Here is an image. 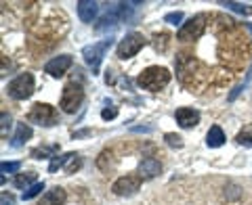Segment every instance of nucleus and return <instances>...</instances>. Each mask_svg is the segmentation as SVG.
<instances>
[{
  "mask_svg": "<svg viewBox=\"0 0 252 205\" xmlns=\"http://www.w3.org/2000/svg\"><path fill=\"white\" fill-rule=\"evenodd\" d=\"M139 86L143 90H149V92H158L162 90L164 86H166L170 82V72L166 67H160V65H152L141 72L139 76Z\"/></svg>",
  "mask_w": 252,
  "mask_h": 205,
  "instance_id": "f257e3e1",
  "label": "nucleus"
},
{
  "mask_svg": "<svg viewBox=\"0 0 252 205\" xmlns=\"http://www.w3.org/2000/svg\"><path fill=\"white\" fill-rule=\"evenodd\" d=\"M6 90H9V97L11 99H15V101H26L36 90V80H34V76H32V74H19L15 80L9 82Z\"/></svg>",
  "mask_w": 252,
  "mask_h": 205,
  "instance_id": "f03ea898",
  "label": "nucleus"
},
{
  "mask_svg": "<svg viewBox=\"0 0 252 205\" xmlns=\"http://www.w3.org/2000/svg\"><path fill=\"white\" fill-rule=\"evenodd\" d=\"M82 102H84L82 86L76 84V82L65 84V88H63V92H61V102H59V107L63 109V111L65 113H76L78 109H80Z\"/></svg>",
  "mask_w": 252,
  "mask_h": 205,
  "instance_id": "7ed1b4c3",
  "label": "nucleus"
},
{
  "mask_svg": "<svg viewBox=\"0 0 252 205\" xmlns=\"http://www.w3.org/2000/svg\"><path fill=\"white\" fill-rule=\"evenodd\" d=\"M57 120H59L57 109L53 105H49V102H36L28 113V122L38 124V126H46V128H49V126H55Z\"/></svg>",
  "mask_w": 252,
  "mask_h": 205,
  "instance_id": "20e7f679",
  "label": "nucleus"
},
{
  "mask_svg": "<svg viewBox=\"0 0 252 205\" xmlns=\"http://www.w3.org/2000/svg\"><path fill=\"white\" fill-rule=\"evenodd\" d=\"M145 44H147V40L143 38V34L130 31V34H126L120 40V44H118V49H116V54H118V59H130V57H135Z\"/></svg>",
  "mask_w": 252,
  "mask_h": 205,
  "instance_id": "39448f33",
  "label": "nucleus"
},
{
  "mask_svg": "<svg viewBox=\"0 0 252 205\" xmlns=\"http://www.w3.org/2000/svg\"><path fill=\"white\" fill-rule=\"evenodd\" d=\"M112 42H114L112 38H107V40L93 42V44H89V46H84L82 49V57H84L86 65H89L93 72H99V65H101V61H103L107 49L112 46Z\"/></svg>",
  "mask_w": 252,
  "mask_h": 205,
  "instance_id": "423d86ee",
  "label": "nucleus"
},
{
  "mask_svg": "<svg viewBox=\"0 0 252 205\" xmlns=\"http://www.w3.org/2000/svg\"><path fill=\"white\" fill-rule=\"evenodd\" d=\"M206 29V15H195V17L187 19L183 26L179 27V34L177 38L183 42H191V40H198V38L204 34Z\"/></svg>",
  "mask_w": 252,
  "mask_h": 205,
  "instance_id": "0eeeda50",
  "label": "nucleus"
},
{
  "mask_svg": "<svg viewBox=\"0 0 252 205\" xmlns=\"http://www.w3.org/2000/svg\"><path fill=\"white\" fill-rule=\"evenodd\" d=\"M141 184H143V178L139 174H126V176H120L112 184V191L118 197H132L141 188Z\"/></svg>",
  "mask_w": 252,
  "mask_h": 205,
  "instance_id": "6e6552de",
  "label": "nucleus"
},
{
  "mask_svg": "<svg viewBox=\"0 0 252 205\" xmlns=\"http://www.w3.org/2000/svg\"><path fill=\"white\" fill-rule=\"evenodd\" d=\"M80 165H82V159L76 153H65V155H61V157H55L53 163L49 165V170L51 172H57L59 168H63L67 174H76V170H80Z\"/></svg>",
  "mask_w": 252,
  "mask_h": 205,
  "instance_id": "1a4fd4ad",
  "label": "nucleus"
},
{
  "mask_svg": "<svg viewBox=\"0 0 252 205\" xmlns=\"http://www.w3.org/2000/svg\"><path fill=\"white\" fill-rule=\"evenodd\" d=\"M72 63H74V59L69 57V54H61V57H55V59H51L49 63H46L44 72L49 76H53V77H61L69 67H72Z\"/></svg>",
  "mask_w": 252,
  "mask_h": 205,
  "instance_id": "9d476101",
  "label": "nucleus"
},
{
  "mask_svg": "<svg viewBox=\"0 0 252 205\" xmlns=\"http://www.w3.org/2000/svg\"><path fill=\"white\" fill-rule=\"evenodd\" d=\"M175 120L181 128H193V126L200 124V113L191 107H181L175 111Z\"/></svg>",
  "mask_w": 252,
  "mask_h": 205,
  "instance_id": "9b49d317",
  "label": "nucleus"
},
{
  "mask_svg": "<svg viewBox=\"0 0 252 205\" xmlns=\"http://www.w3.org/2000/svg\"><path fill=\"white\" fill-rule=\"evenodd\" d=\"M78 17H80L84 23H91L99 13V2L94 0H78Z\"/></svg>",
  "mask_w": 252,
  "mask_h": 205,
  "instance_id": "f8f14e48",
  "label": "nucleus"
},
{
  "mask_svg": "<svg viewBox=\"0 0 252 205\" xmlns=\"http://www.w3.org/2000/svg\"><path fill=\"white\" fill-rule=\"evenodd\" d=\"M160 172H162V163L158 159H154V157H147V159H143L139 163V176L141 178H156Z\"/></svg>",
  "mask_w": 252,
  "mask_h": 205,
  "instance_id": "ddd939ff",
  "label": "nucleus"
},
{
  "mask_svg": "<svg viewBox=\"0 0 252 205\" xmlns=\"http://www.w3.org/2000/svg\"><path fill=\"white\" fill-rule=\"evenodd\" d=\"M65 199H67L65 191H63L61 186H55V188H51V191H46L42 195L40 205H63V203H65Z\"/></svg>",
  "mask_w": 252,
  "mask_h": 205,
  "instance_id": "4468645a",
  "label": "nucleus"
},
{
  "mask_svg": "<svg viewBox=\"0 0 252 205\" xmlns=\"http://www.w3.org/2000/svg\"><path fill=\"white\" fill-rule=\"evenodd\" d=\"M206 145L212 149H219L225 145V132L220 130V126H212L206 134Z\"/></svg>",
  "mask_w": 252,
  "mask_h": 205,
  "instance_id": "2eb2a0df",
  "label": "nucleus"
},
{
  "mask_svg": "<svg viewBox=\"0 0 252 205\" xmlns=\"http://www.w3.org/2000/svg\"><path fill=\"white\" fill-rule=\"evenodd\" d=\"M28 138H32V128H30L26 122H23V124L17 126V132H15V136L11 138V147H15V149H17V147H23Z\"/></svg>",
  "mask_w": 252,
  "mask_h": 205,
  "instance_id": "dca6fc26",
  "label": "nucleus"
},
{
  "mask_svg": "<svg viewBox=\"0 0 252 205\" xmlns=\"http://www.w3.org/2000/svg\"><path fill=\"white\" fill-rule=\"evenodd\" d=\"M13 184L17 186V188H21L23 193H26L30 186H34V184H36V174H34V172H26V174H17V176H15V180H13Z\"/></svg>",
  "mask_w": 252,
  "mask_h": 205,
  "instance_id": "f3484780",
  "label": "nucleus"
},
{
  "mask_svg": "<svg viewBox=\"0 0 252 205\" xmlns=\"http://www.w3.org/2000/svg\"><path fill=\"white\" fill-rule=\"evenodd\" d=\"M225 6L227 9H231V11H235V13H240V15H252V6L250 4H242V2H225Z\"/></svg>",
  "mask_w": 252,
  "mask_h": 205,
  "instance_id": "a211bd4d",
  "label": "nucleus"
},
{
  "mask_svg": "<svg viewBox=\"0 0 252 205\" xmlns=\"http://www.w3.org/2000/svg\"><path fill=\"white\" fill-rule=\"evenodd\" d=\"M57 151V147H38L32 151V157H36V159H42V157H55L53 153Z\"/></svg>",
  "mask_w": 252,
  "mask_h": 205,
  "instance_id": "6ab92c4d",
  "label": "nucleus"
},
{
  "mask_svg": "<svg viewBox=\"0 0 252 205\" xmlns=\"http://www.w3.org/2000/svg\"><path fill=\"white\" fill-rule=\"evenodd\" d=\"M164 140H166V145H168V147H175V149H181V147H183V138H181L179 134L168 132V134H164Z\"/></svg>",
  "mask_w": 252,
  "mask_h": 205,
  "instance_id": "aec40b11",
  "label": "nucleus"
},
{
  "mask_svg": "<svg viewBox=\"0 0 252 205\" xmlns=\"http://www.w3.org/2000/svg\"><path fill=\"white\" fill-rule=\"evenodd\" d=\"M44 191V182H36L34 186H30L26 193H23V199H34V197H38Z\"/></svg>",
  "mask_w": 252,
  "mask_h": 205,
  "instance_id": "412c9836",
  "label": "nucleus"
},
{
  "mask_svg": "<svg viewBox=\"0 0 252 205\" xmlns=\"http://www.w3.org/2000/svg\"><path fill=\"white\" fill-rule=\"evenodd\" d=\"M19 168H21V163L19 161H2L0 163V170H2V174H6V172H19Z\"/></svg>",
  "mask_w": 252,
  "mask_h": 205,
  "instance_id": "4be33fe9",
  "label": "nucleus"
},
{
  "mask_svg": "<svg viewBox=\"0 0 252 205\" xmlns=\"http://www.w3.org/2000/svg\"><path fill=\"white\" fill-rule=\"evenodd\" d=\"M235 140H238L240 145H244V147H252V132H248V130L246 132H240Z\"/></svg>",
  "mask_w": 252,
  "mask_h": 205,
  "instance_id": "5701e85b",
  "label": "nucleus"
},
{
  "mask_svg": "<svg viewBox=\"0 0 252 205\" xmlns=\"http://www.w3.org/2000/svg\"><path fill=\"white\" fill-rule=\"evenodd\" d=\"M164 21H166V23H172V26H177V23H181V21H183V13H168L166 15V17H164ZM181 26H183V23H181Z\"/></svg>",
  "mask_w": 252,
  "mask_h": 205,
  "instance_id": "b1692460",
  "label": "nucleus"
},
{
  "mask_svg": "<svg viewBox=\"0 0 252 205\" xmlns=\"http://www.w3.org/2000/svg\"><path fill=\"white\" fill-rule=\"evenodd\" d=\"M116 115H118V109H103V111H101V117H103V120H114Z\"/></svg>",
  "mask_w": 252,
  "mask_h": 205,
  "instance_id": "393cba45",
  "label": "nucleus"
},
{
  "mask_svg": "<svg viewBox=\"0 0 252 205\" xmlns=\"http://www.w3.org/2000/svg\"><path fill=\"white\" fill-rule=\"evenodd\" d=\"M6 128H11V115L2 113V136H6Z\"/></svg>",
  "mask_w": 252,
  "mask_h": 205,
  "instance_id": "a878e982",
  "label": "nucleus"
},
{
  "mask_svg": "<svg viewBox=\"0 0 252 205\" xmlns=\"http://www.w3.org/2000/svg\"><path fill=\"white\" fill-rule=\"evenodd\" d=\"M2 205H13V201L6 199V195H2Z\"/></svg>",
  "mask_w": 252,
  "mask_h": 205,
  "instance_id": "bb28decb",
  "label": "nucleus"
}]
</instances>
